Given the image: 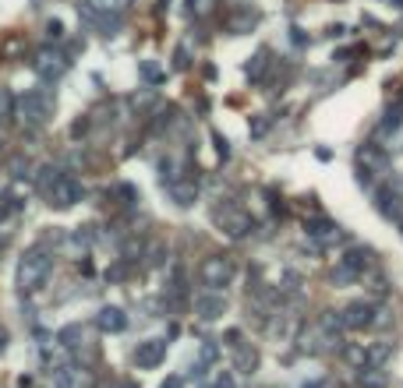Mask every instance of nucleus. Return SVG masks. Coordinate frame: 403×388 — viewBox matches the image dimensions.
Returning <instances> with one entry per match:
<instances>
[{"label": "nucleus", "instance_id": "obj_1", "mask_svg": "<svg viewBox=\"0 0 403 388\" xmlns=\"http://www.w3.org/2000/svg\"><path fill=\"white\" fill-rule=\"evenodd\" d=\"M50 272H54V258L43 251V247H32V251H25L22 254V261H18V289L22 293H36L46 279H50Z\"/></svg>", "mask_w": 403, "mask_h": 388}, {"label": "nucleus", "instance_id": "obj_2", "mask_svg": "<svg viewBox=\"0 0 403 388\" xmlns=\"http://www.w3.org/2000/svg\"><path fill=\"white\" fill-rule=\"evenodd\" d=\"M18 117H22V124H29V127H43V124L54 117V99H50L43 89L25 92V96L18 99Z\"/></svg>", "mask_w": 403, "mask_h": 388}, {"label": "nucleus", "instance_id": "obj_3", "mask_svg": "<svg viewBox=\"0 0 403 388\" xmlns=\"http://www.w3.org/2000/svg\"><path fill=\"white\" fill-rule=\"evenodd\" d=\"M46 198H50V205H57V208H71L75 201H82V184H78L75 177H61V180L46 191Z\"/></svg>", "mask_w": 403, "mask_h": 388}, {"label": "nucleus", "instance_id": "obj_4", "mask_svg": "<svg viewBox=\"0 0 403 388\" xmlns=\"http://www.w3.org/2000/svg\"><path fill=\"white\" fill-rule=\"evenodd\" d=\"M54 388H89V374L82 367H57L54 370Z\"/></svg>", "mask_w": 403, "mask_h": 388}, {"label": "nucleus", "instance_id": "obj_5", "mask_svg": "<svg viewBox=\"0 0 403 388\" xmlns=\"http://www.w3.org/2000/svg\"><path fill=\"white\" fill-rule=\"evenodd\" d=\"M61 71H64V57H61V54L43 50V54L36 57V75H39V78L54 82V78H61Z\"/></svg>", "mask_w": 403, "mask_h": 388}, {"label": "nucleus", "instance_id": "obj_6", "mask_svg": "<svg viewBox=\"0 0 403 388\" xmlns=\"http://www.w3.org/2000/svg\"><path fill=\"white\" fill-rule=\"evenodd\" d=\"M15 212H22V198L15 191H4V194H0V223L11 219Z\"/></svg>", "mask_w": 403, "mask_h": 388}, {"label": "nucleus", "instance_id": "obj_7", "mask_svg": "<svg viewBox=\"0 0 403 388\" xmlns=\"http://www.w3.org/2000/svg\"><path fill=\"white\" fill-rule=\"evenodd\" d=\"M159 356H163V342H149V346H142V349L135 353V360H138L142 367H152Z\"/></svg>", "mask_w": 403, "mask_h": 388}, {"label": "nucleus", "instance_id": "obj_8", "mask_svg": "<svg viewBox=\"0 0 403 388\" xmlns=\"http://www.w3.org/2000/svg\"><path fill=\"white\" fill-rule=\"evenodd\" d=\"M99 325L106 332H117V328H124V314L117 307H106V311H99Z\"/></svg>", "mask_w": 403, "mask_h": 388}, {"label": "nucleus", "instance_id": "obj_9", "mask_svg": "<svg viewBox=\"0 0 403 388\" xmlns=\"http://www.w3.org/2000/svg\"><path fill=\"white\" fill-rule=\"evenodd\" d=\"M11 113H15V96H11V89L0 85V124H8Z\"/></svg>", "mask_w": 403, "mask_h": 388}, {"label": "nucleus", "instance_id": "obj_10", "mask_svg": "<svg viewBox=\"0 0 403 388\" xmlns=\"http://www.w3.org/2000/svg\"><path fill=\"white\" fill-rule=\"evenodd\" d=\"M39 173H43V177H36V187H39V191H50V187L61 180V170H57V166H43Z\"/></svg>", "mask_w": 403, "mask_h": 388}, {"label": "nucleus", "instance_id": "obj_11", "mask_svg": "<svg viewBox=\"0 0 403 388\" xmlns=\"http://www.w3.org/2000/svg\"><path fill=\"white\" fill-rule=\"evenodd\" d=\"M8 170H11V177H15V180L32 177V173H29V170H32V163H29V159H22V156H18V159H11V166H8Z\"/></svg>", "mask_w": 403, "mask_h": 388}, {"label": "nucleus", "instance_id": "obj_12", "mask_svg": "<svg viewBox=\"0 0 403 388\" xmlns=\"http://www.w3.org/2000/svg\"><path fill=\"white\" fill-rule=\"evenodd\" d=\"M46 36H50V39H61V36H64V25H61L57 18H54V22H46Z\"/></svg>", "mask_w": 403, "mask_h": 388}, {"label": "nucleus", "instance_id": "obj_13", "mask_svg": "<svg viewBox=\"0 0 403 388\" xmlns=\"http://www.w3.org/2000/svg\"><path fill=\"white\" fill-rule=\"evenodd\" d=\"M4 346H8V332H4V328H0V349H4Z\"/></svg>", "mask_w": 403, "mask_h": 388}]
</instances>
